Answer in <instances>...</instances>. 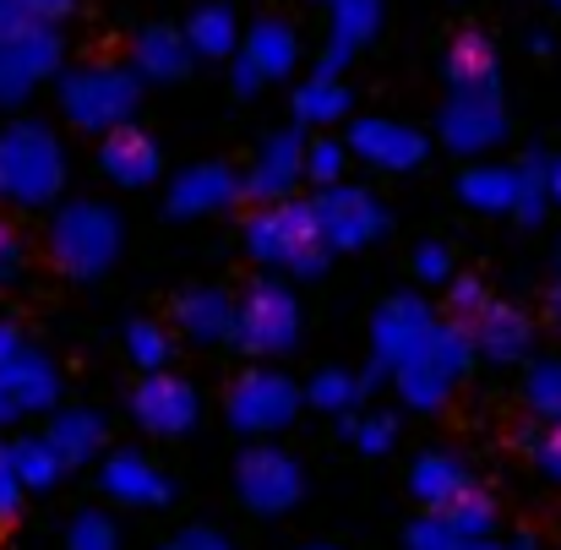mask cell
Listing matches in <instances>:
<instances>
[{"label": "cell", "instance_id": "cell-10", "mask_svg": "<svg viewBox=\"0 0 561 550\" xmlns=\"http://www.w3.org/2000/svg\"><path fill=\"white\" fill-rule=\"evenodd\" d=\"M311 218H317V234H322V245L339 256V251H366L371 240L387 234V207H381V196H376L371 185H355V181H333L322 185L317 196H311Z\"/></svg>", "mask_w": 561, "mask_h": 550}, {"label": "cell", "instance_id": "cell-8", "mask_svg": "<svg viewBox=\"0 0 561 550\" xmlns=\"http://www.w3.org/2000/svg\"><path fill=\"white\" fill-rule=\"evenodd\" d=\"M60 403V370L44 350L27 344L16 322H0V425L49 414Z\"/></svg>", "mask_w": 561, "mask_h": 550}, {"label": "cell", "instance_id": "cell-42", "mask_svg": "<svg viewBox=\"0 0 561 550\" xmlns=\"http://www.w3.org/2000/svg\"><path fill=\"white\" fill-rule=\"evenodd\" d=\"M529 458H535V469L561 485V425H540L535 436H529Z\"/></svg>", "mask_w": 561, "mask_h": 550}, {"label": "cell", "instance_id": "cell-6", "mask_svg": "<svg viewBox=\"0 0 561 550\" xmlns=\"http://www.w3.org/2000/svg\"><path fill=\"white\" fill-rule=\"evenodd\" d=\"M436 137L458 159H480V153L502 148V137H507L502 77H491V82H447V104L436 115Z\"/></svg>", "mask_w": 561, "mask_h": 550}, {"label": "cell", "instance_id": "cell-37", "mask_svg": "<svg viewBox=\"0 0 561 550\" xmlns=\"http://www.w3.org/2000/svg\"><path fill=\"white\" fill-rule=\"evenodd\" d=\"M126 355H131V366L137 370H164L175 360V339L164 333V322H131L126 328Z\"/></svg>", "mask_w": 561, "mask_h": 550}, {"label": "cell", "instance_id": "cell-27", "mask_svg": "<svg viewBox=\"0 0 561 550\" xmlns=\"http://www.w3.org/2000/svg\"><path fill=\"white\" fill-rule=\"evenodd\" d=\"M181 33H186L196 60H229V55L240 49V16H234V5H224V0L196 5Z\"/></svg>", "mask_w": 561, "mask_h": 550}, {"label": "cell", "instance_id": "cell-9", "mask_svg": "<svg viewBox=\"0 0 561 550\" xmlns=\"http://www.w3.org/2000/svg\"><path fill=\"white\" fill-rule=\"evenodd\" d=\"M234 496L256 518H284L306 502V469L295 452H284L273 442H251L234 458Z\"/></svg>", "mask_w": 561, "mask_h": 550}, {"label": "cell", "instance_id": "cell-43", "mask_svg": "<svg viewBox=\"0 0 561 550\" xmlns=\"http://www.w3.org/2000/svg\"><path fill=\"white\" fill-rule=\"evenodd\" d=\"M22 273H27V245L11 224H0V289H11Z\"/></svg>", "mask_w": 561, "mask_h": 550}, {"label": "cell", "instance_id": "cell-48", "mask_svg": "<svg viewBox=\"0 0 561 550\" xmlns=\"http://www.w3.org/2000/svg\"><path fill=\"white\" fill-rule=\"evenodd\" d=\"M22 11H27L33 22H60V16L77 11V0H22Z\"/></svg>", "mask_w": 561, "mask_h": 550}, {"label": "cell", "instance_id": "cell-46", "mask_svg": "<svg viewBox=\"0 0 561 550\" xmlns=\"http://www.w3.org/2000/svg\"><path fill=\"white\" fill-rule=\"evenodd\" d=\"M22 496H27V491H22V480H16V474H11V463L0 458V524H11V518L22 513Z\"/></svg>", "mask_w": 561, "mask_h": 550}, {"label": "cell", "instance_id": "cell-23", "mask_svg": "<svg viewBox=\"0 0 561 550\" xmlns=\"http://www.w3.org/2000/svg\"><path fill=\"white\" fill-rule=\"evenodd\" d=\"M469 485H474L469 463L453 458V452H442V447H431V452H420V458L409 463V496L420 502V513H436V507L458 502Z\"/></svg>", "mask_w": 561, "mask_h": 550}, {"label": "cell", "instance_id": "cell-4", "mask_svg": "<svg viewBox=\"0 0 561 550\" xmlns=\"http://www.w3.org/2000/svg\"><path fill=\"white\" fill-rule=\"evenodd\" d=\"M121 245H126V224L104 202H66L49 218V262L77 284L104 278L121 262Z\"/></svg>", "mask_w": 561, "mask_h": 550}, {"label": "cell", "instance_id": "cell-18", "mask_svg": "<svg viewBox=\"0 0 561 550\" xmlns=\"http://www.w3.org/2000/svg\"><path fill=\"white\" fill-rule=\"evenodd\" d=\"M300 181H306V137H300V126L273 131V137L256 148L251 170L240 175V185H245V196H251V202H278V196H295V185H300Z\"/></svg>", "mask_w": 561, "mask_h": 550}, {"label": "cell", "instance_id": "cell-45", "mask_svg": "<svg viewBox=\"0 0 561 550\" xmlns=\"http://www.w3.org/2000/svg\"><path fill=\"white\" fill-rule=\"evenodd\" d=\"M159 550H234L218 529H207V524H191V529H181V535H170Z\"/></svg>", "mask_w": 561, "mask_h": 550}, {"label": "cell", "instance_id": "cell-30", "mask_svg": "<svg viewBox=\"0 0 561 550\" xmlns=\"http://www.w3.org/2000/svg\"><path fill=\"white\" fill-rule=\"evenodd\" d=\"M350 88H344V77H306L300 88H295V126H339L344 115H350Z\"/></svg>", "mask_w": 561, "mask_h": 550}, {"label": "cell", "instance_id": "cell-24", "mask_svg": "<svg viewBox=\"0 0 561 550\" xmlns=\"http://www.w3.org/2000/svg\"><path fill=\"white\" fill-rule=\"evenodd\" d=\"M240 55H245L267 82L295 77V66H300V33H295L284 16H262V22H251V33H240Z\"/></svg>", "mask_w": 561, "mask_h": 550}, {"label": "cell", "instance_id": "cell-44", "mask_svg": "<svg viewBox=\"0 0 561 550\" xmlns=\"http://www.w3.org/2000/svg\"><path fill=\"white\" fill-rule=\"evenodd\" d=\"M485 295H491V289H485V278H458V273H453V278H447V311H453V322H463Z\"/></svg>", "mask_w": 561, "mask_h": 550}, {"label": "cell", "instance_id": "cell-7", "mask_svg": "<svg viewBox=\"0 0 561 550\" xmlns=\"http://www.w3.org/2000/svg\"><path fill=\"white\" fill-rule=\"evenodd\" d=\"M300 300L284 278H256L240 300H234V344L256 360H273V355H289L300 344Z\"/></svg>", "mask_w": 561, "mask_h": 550}, {"label": "cell", "instance_id": "cell-15", "mask_svg": "<svg viewBox=\"0 0 561 550\" xmlns=\"http://www.w3.org/2000/svg\"><path fill=\"white\" fill-rule=\"evenodd\" d=\"M350 159H360L366 170H381V175H409L425 164V137L392 115H360L344 137Z\"/></svg>", "mask_w": 561, "mask_h": 550}, {"label": "cell", "instance_id": "cell-50", "mask_svg": "<svg viewBox=\"0 0 561 550\" xmlns=\"http://www.w3.org/2000/svg\"><path fill=\"white\" fill-rule=\"evenodd\" d=\"M469 550H540L529 535H513V540H496V535H485V540H474Z\"/></svg>", "mask_w": 561, "mask_h": 550}, {"label": "cell", "instance_id": "cell-29", "mask_svg": "<svg viewBox=\"0 0 561 550\" xmlns=\"http://www.w3.org/2000/svg\"><path fill=\"white\" fill-rule=\"evenodd\" d=\"M0 458L11 463V474L22 480V491H49L66 474V458L49 447V436H16L11 447H0Z\"/></svg>", "mask_w": 561, "mask_h": 550}, {"label": "cell", "instance_id": "cell-35", "mask_svg": "<svg viewBox=\"0 0 561 550\" xmlns=\"http://www.w3.org/2000/svg\"><path fill=\"white\" fill-rule=\"evenodd\" d=\"M442 513L453 518V529H458L469 546H474V540H485V535H496V502H491L480 485H469V491H463L458 502H447Z\"/></svg>", "mask_w": 561, "mask_h": 550}, {"label": "cell", "instance_id": "cell-53", "mask_svg": "<svg viewBox=\"0 0 561 550\" xmlns=\"http://www.w3.org/2000/svg\"><path fill=\"white\" fill-rule=\"evenodd\" d=\"M306 550H339V546H306Z\"/></svg>", "mask_w": 561, "mask_h": 550}, {"label": "cell", "instance_id": "cell-28", "mask_svg": "<svg viewBox=\"0 0 561 550\" xmlns=\"http://www.w3.org/2000/svg\"><path fill=\"white\" fill-rule=\"evenodd\" d=\"M458 202L474 207V213H491V218L513 213V202H518V164H469L463 181H458Z\"/></svg>", "mask_w": 561, "mask_h": 550}, {"label": "cell", "instance_id": "cell-1", "mask_svg": "<svg viewBox=\"0 0 561 550\" xmlns=\"http://www.w3.org/2000/svg\"><path fill=\"white\" fill-rule=\"evenodd\" d=\"M251 262H262L267 273H284V278H322L328 273V245L317 234V218H311V202L300 196H278V202H262L245 229H240Z\"/></svg>", "mask_w": 561, "mask_h": 550}, {"label": "cell", "instance_id": "cell-51", "mask_svg": "<svg viewBox=\"0 0 561 550\" xmlns=\"http://www.w3.org/2000/svg\"><path fill=\"white\" fill-rule=\"evenodd\" d=\"M546 196H551V207H561V153L546 159Z\"/></svg>", "mask_w": 561, "mask_h": 550}, {"label": "cell", "instance_id": "cell-54", "mask_svg": "<svg viewBox=\"0 0 561 550\" xmlns=\"http://www.w3.org/2000/svg\"><path fill=\"white\" fill-rule=\"evenodd\" d=\"M557 5H561V0H557Z\"/></svg>", "mask_w": 561, "mask_h": 550}, {"label": "cell", "instance_id": "cell-41", "mask_svg": "<svg viewBox=\"0 0 561 550\" xmlns=\"http://www.w3.org/2000/svg\"><path fill=\"white\" fill-rule=\"evenodd\" d=\"M409 262H414V278H425V284H447L453 278V251L442 240H420Z\"/></svg>", "mask_w": 561, "mask_h": 550}, {"label": "cell", "instance_id": "cell-21", "mask_svg": "<svg viewBox=\"0 0 561 550\" xmlns=\"http://www.w3.org/2000/svg\"><path fill=\"white\" fill-rule=\"evenodd\" d=\"M99 170H104V175H110L115 185L137 191V185H153V181H159V170H164V153H159V142H153L142 126H115V131H104Z\"/></svg>", "mask_w": 561, "mask_h": 550}, {"label": "cell", "instance_id": "cell-39", "mask_svg": "<svg viewBox=\"0 0 561 550\" xmlns=\"http://www.w3.org/2000/svg\"><path fill=\"white\" fill-rule=\"evenodd\" d=\"M403 546L409 550H469V540H463V535L453 529V518L436 507V513H420V518L409 524Z\"/></svg>", "mask_w": 561, "mask_h": 550}, {"label": "cell", "instance_id": "cell-3", "mask_svg": "<svg viewBox=\"0 0 561 550\" xmlns=\"http://www.w3.org/2000/svg\"><path fill=\"white\" fill-rule=\"evenodd\" d=\"M66 191V148L38 121L0 126V202L5 207H49Z\"/></svg>", "mask_w": 561, "mask_h": 550}, {"label": "cell", "instance_id": "cell-49", "mask_svg": "<svg viewBox=\"0 0 561 550\" xmlns=\"http://www.w3.org/2000/svg\"><path fill=\"white\" fill-rule=\"evenodd\" d=\"M33 16L22 11V0H0V38H11L16 27H27Z\"/></svg>", "mask_w": 561, "mask_h": 550}, {"label": "cell", "instance_id": "cell-22", "mask_svg": "<svg viewBox=\"0 0 561 550\" xmlns=\"http://www.w3.org/2000/svg\"><path fill=\"white\" fill-rule=\"evenodd\" d=\"M175 328H181V339L191 344H229V333H234V295L229 289H218V284H196V289H181V300H175Z\"/></svg>", "mask_w": 561, "mask_h": 550}, {"label": "cell", "instance_id": "cell-19", "mask_svg": "<svg viewBox=\"0 0 561 550\" xmlns=\"http://www.w3.org/2000/svg\"><path fill=\"white\" fill-rule=\"evenodd\" d=\"M234 202H245V185L240 175L229 170V164H191L175 175L170 185V213L175 218H218V213H229Z\"/></svg>", "mask_w": 561, "mask_h": 550}, {"label": "cell", "instance_id": "cell-40", "mask_svg": "<svg viewBox=\"0 0 561 550\" xmlns=\"http://www.w3.org/2000/svg\"><path fill=\"white\" fill-rule=\"evenodd\" d=\"M344 170H350V148H344L339 137H317V142H306V181L333 185V181H344Z\"/></svg>", "mask_w": 561, "mask_h": 550}, {"label": "cell", "instance_id": "cell-25", "mask_svg": "<svg viewBox=\"0 0 561 550\" xmlns=\"http://www.w3.org/2000/svg\"><path fill=\"white\" fill-rule=\"evenodd\" d=\"M191 44L181 27H142L137 38H131V71L142 77V82H181L191 71Z\"/></svg>", "mask_w": 561, "mask_h": 550}, {"label": "cell", "instance_id": "cell-16", "mask_svg": "<svg viewBox=\"0 0 561 550\" xmlns=\"http://www.w3.org/2000/svg\"><path fill=\"white\" fill-rule=\"evenodd\" d=\"M322 5H328V44L317 55V77H344V66L381 33L387 0H322Z\"/></svg>", "mask_w": 561, "mask_h": 550}, {"label": "cell", "instance_id": "cell-52", "mask_svg": "<svg viewBox=\"0 0 561 550\" xmlns=\"http://www.w3.org/2000/svg\"><path fill=\"white\" fill-rule=\"evenodd\" d=\"M551 311H557V322H561V278H557V289H551Z\"/></svg>", "mask_w": 561, "mask_h": 550}, {"label": "cell", "instance_id": "cell-2", "mask_svg": "<svg viewBox=\"0 0 561 550\" xmlns=\"http://www.w3.org/2000/svg\"><path fill=\"white\" fill-rule=\"evenodd\" d=\"M474 366V344H469V333L458 328V322H431V333L414 344V350H403L392 370H387V381L398 387V398H403V409H414V414H436V409H447V398L458 392V381L469 376Z\"/></svg>", "mask_w": 561, "mask_h": 550}, {"label": "cell", "instance_id": "cell-20", "mask_svg": "<svg viewBox=\"0 0 561 550\" xmlns=\"http://www.w3.org/2000/svg\"><path fill=\"white\" fill-rule=\"evenodd\" d=\"M431 322H436V306H431L425 295H392V300H381L371 317L376 360L392 370V360H398L403 350H414V344L431 333Z\"/></svg>", "mask_w": 561, "mask_h": 550}, {"label": "cell", "instance_id": "cell-34", "mask_svg": "<svg viewBox=\"0 0 561 550\" xmlns=\"http://www.w3.org/2000/svg\"><path fill=\"white\" fill-rule=\"evenodd\" d=\"M339 425H344V436H350V447H355L360 458H387L392 442H398V420L381 414V409H355V414H344Z\"/></svg>", "mask_w": 561, "mask_h": 550}, {"label": "cell", "instance_id": "cell-11", "mask_svg": "<svg viewBox=\"0 0 561 550\" xmlns=\"http://www.w3.org/2000/svg\"><path fill=\"white\" fill-rule=\"evenodd\" d=\"M300 403H306V392H300L284 370L256 366V370H245V376H234V387H229V398H224V414H229V425H234L240 436L262 442V436L289 431L295 414H300Z\"/></svg>", "mask_w": 561, "mask_h": 550}, {"label": "cell", "instance_id": "cell-26", "mask_svg": "<svg viewBox=\"0 0 561 550\" xmlns=\"http://www.w3.org/2000/svg\"><path fill=\"white\" fill-rule=\"evenodd\" d=\"M49 447L66 458V469H77V463H93L99 452H104V436H110V425H104V414L99 409H49Z\"/></svg>", "mask_w": 561, "mask_h": 550}, {"label": "cell", "instance_id": "cell-14", "mask_svg": "<svg viewBox=\"0 0 561 550\" xmlns=\"http://www.w3.org/2000/svg\"><path fill=\"white\" fill-rule=\"evenodd\" d=\"M131 414H137V425L148 431V436H186L191 425L202 420V398H196V387H191L186 376H175V370H142V381H137V392H131Z\"/></svg>", "mask_w": 561, "mask_h": 550}, {"label": "cell", "instance_id": "cell-13", "mask_svg": "<svg viewBox=\"0 0 561 550\" xmlns=\"http://www.w3.org/2000/svg\"><path fill=\"white\" fill-rule=\"evenodd\" d=\"M458 328L469 333L474 360H485V366H524L529 350H535V322L518 306L496 300V295H485Z\"/></svg>", "mask_w": 561, "mask_h": 550}, {"label": "cell", "instance_id": "cell-32", "mask_svg": "<svg viewBox=\"0 0 561 550\" xmlns=\"http://www.w3.org/2000/svg\"><path fill=\"white\" fill-rule=\"evenodd\" d=\"M502 77V60H496V44L485 33H458L453 49H447V82H491Z\"/></svg>", "mask_w": 561, "mask_h": 550}, {"label": "cell", "instance_id": "cell-36", "mask_svg": "<svg viewBox=\"0 0 561 550\" xmlns=\"http://www.w3.org/2000/svg\"><path fill=\"white\" fill-rule=\"evenodd\" d=\"M546 213H551V196H546V153H529L524 164H518V202H513V218L518 224H546Z\"/></svg>", "mask_w": 561, "mask_h": 550}, {"label": "cell", "instance_id": "cell-33", "mask_svg": "<svg viewBox=\"0 0 561 550\" xmlns=\"http://www.w3.org/2000/svg\"><path fill=\"white\" fill-rule=\"evenodd\" d=\"M524 409L540 420V425H561V360H529L524 370Z\"/></svg>", "mask_w": 561, "mask_h": 550}, {"label": "cell", "instance_id": "cell-17", "mask_svg": "<svg viewBox=\"0 0 561 550\" xmlns=\"http://www.w3.org/2000/svg\"><path fill=\"white\" fill-rule=\"evenodd\" d=\"M99 491L121 507H170L175 502V480L137 447H121L99 463Z\"/></svg>", "mask_w": 561, "mask_h": 550}, {"label": "cell", "instance_id": "cell-47", "mask_svg": "<svg viewBox=\"0 0 561 550\" xmlns=\"http://www.w3.org/2000/svg\"><path fill=\"white\" fill-rule=\"evenodd\" d=\"M262 82H267V77H262V71H256V66H251V60H245V55L234 49V60H229V88H234L240 99H251V93H256Z\"/></svg>", "mask_w": 561, "mask_h": 550}, {"label": "cell", "instance_id": "cell-31", "mask_svg": "<svg viewBox=\"0 0 561 550\" xmlns=\"http://www.w3.org/2000/svg\"><path fill=\"white\" fill-rule=\"evenodd\" d=\"M306 403L311 409H322V414H333V420H344V414H355L360 409V398H366V381L355 376V370H344V366H322L306 387Z\"/></svg>", "mask_w": 561, "mask_h": 550}, {"label": "cell", "instance_id": "cell-12", "mask_svg": "<svg viewBox=\"0 0 561 550\" xmlns=\"http://www.w3.org/2000/svg\"><path fill=\"white\" fill-rule=\"evenodd\" d=\"M60 60H66V44L55 22H27L11 38H0V110L22 104L38 82H49Z\"/></svg>", "mask_w": 561, "mask_h": 550}, {"label": "cell", "instance_id": "cell-5", "mask_svg": "<svg viewBox=\"0 0 561 550\" xmlns=\"http://www.w3.org/2000/svg\"><path fill=\"white\" fill-rule=\"evenodd\" d=\"M142 110V77L131 66H115V60H88L77 71H60V115L77 126V131H115V126H131Z\"/></svg>", "mask_w": 561, "mask_h": 550}, {"label": "cell", "instance_id": "cell-38", "mask_svg": "<svg viewBox=\"0 0 561 550\" xmlns=\"http://www.w3.org/2000/svg\"><path fill=\"white\" fill-rule=\"evenodd\" d=\"M66 550H121V529H115V518H110V513H99V507L77 513V518L66 524Z\"/></svg>", "mask_w": 561, "mask_h": 550}]
</instances>
